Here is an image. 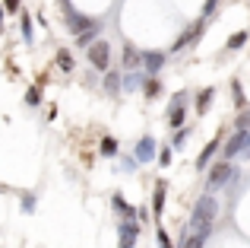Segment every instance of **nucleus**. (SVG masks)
<instances>
[{"label":"nucleus","instance_id":"f257e3e1","mask_svg":"<svg viewBox=\"0 0 250 248\" xmlns=\"http://www.w3.org/2000/svg\"><path fill=\"white\" fill-rule=\"evenodd\" d=\"M215 213H219V207H215V198H200L196 200V207H193V220H190V223H193V229L196 232H212V220H215Z\"/></svg>","mask_w":250,"mask_h":248},{"label":"nucleus","instance_id":"f03ea898","mask_svg":"<svg viewBox=\"0 0 250 248\" xmlns=\"http://www.w3.org/2000/svg\"><path fill=\"white\" fill-rule=\"evenodd\" d=\"M89 61H92V67H95V70H108V64H111V45L102 42V38H95V42L89 45Z\"/></svg>","mask_w":250,"mask_h":248},{"label":"nucleus","instance_id":"7ed1b4c3","mask_svg":"<svg viewBox=\"0 0 250 248\" xmlns=\"http://www.w3.org/2000/svg\"><path fill=\"white\" fill-rule=\"evenodd\" d=\"M140 64L149 74H159L162 64H165V54H162V51H140Z\"/></svg>","mask_w":250,"mask_h":248},{"label":"nucleus","instance_id":"20e7f679","mask_svg":"<svg viewBox=\"0 0 250 248\" xmlns=\"http://www.w3.org/2000/svg\"><path fill=\"white\" fill-rule=\"evenodd\" d=\"M234 175V166L231 162H219V166L212 169V175H209V188H219V185H225L228 178Z\"/></svg>","mask_w":250,"mask_h":248},{"label":"nucleus","instance_id":"39448f33","mask_svg":"<svg viewBox=\"0 0 250 248\" xmlns=\"http://www.w3.org/2000/svg\"><path fill=\"white\" fill-rule=\"evenodd\" d=\"M67 25H70V32H85L89 25H95V19H89V16H83V13H76V10H67Z\"/></svg>","mask_w":250,"mask_h":248},{"label":"nucleus","instance_id":"423d86ee","mask_svg":"<svg viewBox=\"0 0 250 248\" xmlns=\"http://www.w3.org/2000/svg\"><path fill=\"white\" fill-rule=\"evenodd\" d=\"M200 32H203V23H196V25H190L187 32H184L181 38H177L174 45H171V51H181V48H187V45H193L196 38H200Z\"/></svg>","mask_w":250,"mask_h":248},{"label":"nucleus","instance_id":"0eeeda50","mask_svg":"<svg viewBox=\"0 0 250 248\" xmlns=\"http://www.w3.org/2000/svg\"><path fill=\"white\" fill-rule=\"evenodd\" d=\"M117 232H121V248H133V245H136V232H140V229H136V223L124 220Z\"/></svg>","mask_w":250,"mask_h":248},{"label":"nucleus","instance_id":"6e6552de","mask_svg":"<svg viewBox=\"0 0 250 248\" xmlns=\"http://www.w3.org/2000/svg\"><path fill=\"white\" fill-rule=\"evenodd\" d=\"M181 96H177V99H174V108H168V124H171V127H181V124H184V105H181Z\"/></svg>","mask_w":250,"mask_h":248},{"label":"nucleus","instance_id":"1a4fd4ad","mask_svg":"<svg viewBox=\"0 0 250 248\" xmlns=\"http://www.w3.org/2000/svg\"><path fill=\"white\" fill-rule=\"evenodd\" d=\"M54 61H57V67H61V70H63V74H70V70H73V67H76V61H73V54H70V51H67V48H61V51H57V57H54Z\"/></svg>","mask_w":250,"mask_h":248},{"label":"nucleus","instance_id":"9d476101","mask_svg":"<svg viewBox=\"0 0 250 248\" xmlns=\"http://www.w3.org/2000/svg\"><path fill=\"white\" fill-rule=\"evenodd\" d=\"M124 67H127V70L140 67V51H136L133 45H124Z\"/></svg>","mask_w":250,"mask_h":248},{"label":"nucleus","instance_id":"9b49d317","mask_svg":"<svg viewBox=\"0 0 250 248\" xmlns=\"http://www.w3.org/2000/svg\"><path fill=\"white\" fill-rule=\"evenodd\" d=\"M136 156H140V159H152V156H155V140H152V137L140 140V147H136Z\"/></svg>","mask_w":250,"mask_h":248},{"label":"nucleus","instance_id":"f8f14e48","mask_svg":"<svg viewBox=\"0 0 250 248\" xmlns=\"http://www.w3.org/2000/svg\"><path fill=\"white\" fill-rule=\"evenodd\" d=\"M98 29H102V23H95V25H89V29H85V32H80V42H76V45H80V48H89V45L95 42Z\"/></svg>","mask_w":250,"mask_h":248},{"label":"nucleus","instance_id":"ddd939ff","mask_svg":"<svg viewBox=\"0 0 250 248\" xmlns=\"http://www.w3.org/2000/svg\"><path fill=\"white\" fill-rule=\"evenodd\" d=\"M152 210H155V217H159L162 210H165V181H159L155 185V198H152Z\"/></svg>","mask_w":250,"mask_h":248},{"label":"nucleus","instance_id":"4468645a","mask_svg":"<svg viewBox=\"0 0 250 248\" xmlns=\"http://www.w3.org/2000/svg\"><path fill=\"white\" fill-rule=\"evenodd\" d=\"M206 232H190L187 239H184V248H203V242H206Z\"/></svg>","mask_w":250,"mask_h":248},{"label":"nucleus","instance_id":"2eb2a0df","mask_svg":"<svg viewBox=\"0 0 250 248\" xmlns=\"http://www.w3.org/2000/svg\"><path fill=\"white\" fill-rule=\"evenodd\" d=\"M215 147H219V140H212V143H206V149L200 153V159H196V169H203L209 159H212V153H215Z\"/></svg>","mask_w":250,"mask_h":248},{"label":"nucleus","instance_id":"dca6fc26","mask_svg":"<svg viewBox=\"0 0 250 248\" xmlns=\"http://www.w3.org/2000/svg\"><path fill=\"white\" fill-rule=\"evenodd\" d=\"M212 93H215V89H203V93H200V99H196V112H206V108H209Z\"/></svg>","mask_w":250,"mask_h":248},{"label":"nucleus","instance_id":"f3484780","mask_svg":"<svg viewBox=\"0 0 250 248\" xmlns=\"http://www.w3.org/2000/svg\"><path fill=\"white\" fill-rule=\"evenodd\" d=\"M244 42H247V32H234V35L228 38V48H231V51H238Z\"/></svg>","mask_w":250,"mask_h":248},{"label":"nucleus","instance_id":"a211bd4d","mask_svg":"<svg viewBox=\"0 0 250 248\" xmlns=\"http://www.w3.org/2000/svg\"><path fill=\"white\" fill-rule=\"evenodd\" d=\"M143 93H146V96H149V99H155V96H159V93H162V83H159V80H149V83H146V86H143Z\"/></svg>","mask_w":250,"mask_h":248},{"label":"nucleus","instance_id":"6ab92c4d","mask_svg":"<svg viewBox=\"0 0 250 248\" xmlns=\"http://www.w3.org/2000/svg\"><path fill=\"white\" fill-rule=\"evenodd\" d=\"M102 153H104V156H114V153H117V140L104 137V140H102Z\"/></svg>","mask_w":250,"mask_h":248},{"label":"nucleus","instance_id":"aec40b11","mask_svg":"<svg viewBox=\"0 0 250 248\" xmlns=\"http://www.w3.org/2000/svg\"><path fill=\"white\" fill-rule=\"evenodd\" d=\"M114 207H117L121 213H127V217H133V213H136V210H133V207H130V204H127L124 198H114Z\"/></svg>","mask_w":250,"mask_h":248},{"label":"nucleus","instance_id":"412c9836","mask_svg":"<svg viewBox=\"0 0 250 248\" xmlns=\"http://www.w3.org/2000/svg\"><path fill=\"white\" fill-rule=\"evenodd\" d=\"M104 86H108L111 93H114V89L121 86V74H108V80H104Z\"/></svg>","mask_w":250,"mask_h":248},{"label":"nucleus","instance_id":"4be33fe9","mask_svg":"<svg viewBox=\"0 0 250 248\" xmlns=\"http://www.w3.org/2000/svg\"><path fill=\"white\" fill-rule=\"evenodd\" d=\"M25 102H29V105H38V102H42V96H38V89H29V96H25Z\"/></svg>","mask_w":250,"mask_h":248},{"label":"nucleus","instance_id":"5701e85b","mask_svg":"<svg viewBox=\"0 0 250 248\" xmlns=\"http://www.w3.org/2000/svg\"><path fill=\"white\" fill-rule=\"evenodd\" d=\"M159 245H162V248H174V245H171V239H168V232H165V229H159Z\"/></svg>","mask_w":250,"mask_h":248},{"label":"nucleus","instance_id":"b1692460","mask_svg":"<svg viewBox=\"0 0 250 248\" xmlns=\"http://www.w3.org/2000/svg\"><path fill=\"white\" fill-rule=\"evenodd\" d=\"M3 10H10V13H16V10H19V0H3Z\"/></svg>","mask_w":250,"mask_h":248},{"label":"nucleus","instance_id":"393cba45","mask_svg":"<svg viewBox=\"0 0 250 248\" xmlns=\"http://www.w3.org/2000/svg\"><path fill=\"white\" fill-rule=\"evenodd\" d=\"M234 102H238V105H244V96H241V83H234Z\"/></svg>","mask_w":250,"mask_h":248},{"label":"nucleus","instance_id":"a878e982","mask_svg":"<svg viewBox=\"0 0 250 248\" xmlns=\"http://www.w3.org/2000/svg\"><path fill=\"white\" fill-rule=\"evenodd\" d=\"M184 140H187V130H177V137H174V147H184Z\"/></svg>","mask_w":250,"mask_h":248},{"label":"nucleus","instance_id":"bb28decb","mask_svg":"<svg viewBox=\"0 0 250 248\" xmlns=\"http://www.w3.org/2000/svg\"><path fill=\"white\" fill-rule=\"evenodd\" d=\"M215 3H219V0H206V6H203V13H206V16H209V13L215 10Z\"/></svg>","mask_w":250,"mask_h":248},{"label":"nucleus","instance_id":"cd10ccee","mask_svg":"<svg viewBox=\"0 0 250 248\" xmlns=\"http://www.w3.org/2000/svg\"><path fill=\"white\" fill-rule=\"evenodd\" d=\"M159 159H162V166H168V162H171V149H162Z\"/></svg>","mask_w":250,"mask_h":248},{"label":"nucleus","instance_id":"c85d7f7f","mask_svg":"<svg viewBox=\"0 0 250 248\" xmlns=\"http://www.w3.org/2000/svg\"><path fill=\"white\" fill-rule=\"evenodd\" d=\"M0 25H3V6H0Z\"/></svg>","mask_w":250,"mask_h":248},{"label":"nucleus","instance_id":"c756f323","mask_svg":"<svg viewBox=\"0 0 250 248\" xmlns=\"http://www.w3.org/2000/svg\"><path fill=\"white\" fill-rule=\"evenodd\" d=\"M244 124H247V127H250V115H247V118H244Z\"/></svg>","mask_w":250,"mask_h":248}]
</instances>
